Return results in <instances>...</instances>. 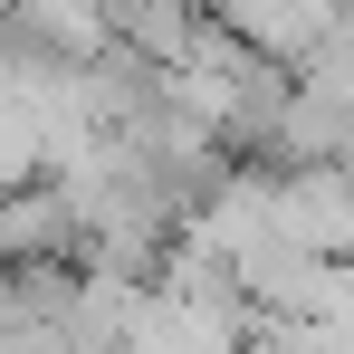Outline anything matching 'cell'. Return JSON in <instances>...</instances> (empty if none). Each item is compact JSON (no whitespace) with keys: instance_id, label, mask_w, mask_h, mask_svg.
<instances>
[{"instance_id":"6da1fadb","label":"cell","mask_w":354,"mask_h":354,"mask_svg":"<svg viewBox=\"0 0 354 354\" xmlns=\"http://www.w3.org/2000/svg\"><path fill=\"white\" fill-rule=\"evenodd\" d=\"M77 211L67 192H10L0 201V268H48V249H67Z\"/></svg>"}]
</instances>
